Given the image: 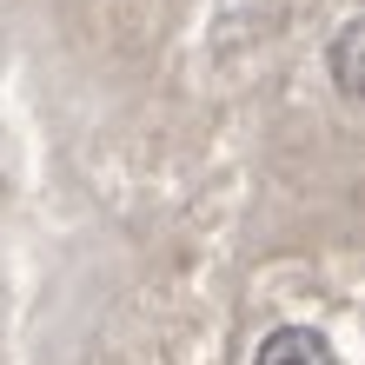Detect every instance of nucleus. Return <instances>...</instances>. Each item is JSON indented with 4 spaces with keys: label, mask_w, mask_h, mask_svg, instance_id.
Here are the masks:
<instances>
[{
    "label": "nucleus",
    "mask_w": 365,
    "mask_h": 365,
    "mask_svg": "<svg viewBox=\"0 0 365 365\" xmlns=\"http://www.w3.org/2000/svg\"><path fill=\"white\" fill-rule=\"evenodd\" d=\"M252 365H339V352H332V339L312 332V326H279Z\"/></svg>",
    "instance_id": "1"
},
{
    "label": "nucleus",
    "mask_w": 365,
    "mask_h": 365,
    "mask_svg": "<svg viewBox=\"0 0 365 365\" xmlns=\"http://www.w3.org/2000/svg\"><path fill=\"white\" fill-rule=\"evenodd\" d=\"M359 47H365V20H346L339 40H332V80H339V93H346V100L365 93L359 87Z\"/></svg>",
    "instance_id": "2"
}]
</instances>
